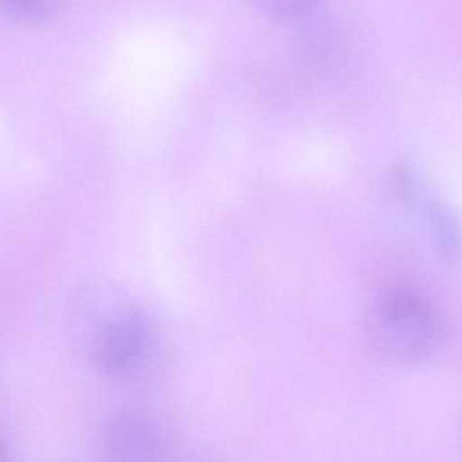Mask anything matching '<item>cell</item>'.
<instances>
[{
	"label": "cell",
	"mask_w": 462,
	"mask_h": 462,
	"mask_svg": "<svg viewBox=\"0 0 462 462\" xmlns=\"http://www.w3.org/2000/svg\"><path fill=\"white\" fill-rule=\"evenodd\" d=\"M366 338L383 360L415 365L431 360L448 339L441 312L422 296L407 290L380 293L366 314Z\"/></svg>",
	"instance_id": "obj_1"
},
{
	"label": "cell",
	"mask_w": 462,
	"mask_h": 462,
	"mask_svg": "<svg viewBox=\"0 0 462 462\" xmlns=\"http://www.w3.org/2000/svg\"><path fill=\"white\" fill-rule=\"evenodd\" d=\"M91 357L106 379L116 384L137 385L153 374L159 347L140 312L118 309L108 311L95 326Z\"/></svg>",
	"instance_id": "obj_2"
},
{
	"label": "cell",
	"mask_w": 462,
	"mask_h": 462,
	"mask_svg": "<svg viewBox=\"0 0 462 462\" xmlns=\"http://www.w3.org/2000/svg\"><path fill=\"white\" fill-rule=\"evenodd\" d=\"M168 450L170 437L164 422L143 407H124L114 412L100 433V462H164Z\"/></svg>",
	"instance_id": "obj_3"
},
{
	"label": "cell",
	"mask_w": 462,
	"mask_h": 462,
	"mask_svg": "<svg viewBox=\"0 0 462 462\" xmlns=\"http://www.w3.org/2000/svg\"><path fill=\"white\" fill-rule=\"evenodd\" d=\"M336 30L325 19H315L303 24L295 41V51L301 64L323 69L336 57Z\"/></svg>",
	"instance_id": "obj_4"
},
{
	"label": "cell",
	"mask_w": 462,
	"mask_h": 462,
	"mask_svg": "<svg viewBox=\"0 0 462 462\" xmlns=\"http://www.w3.org/2000/svg\"><path fill=\"white\" fill-rule=\"evenodd\" d=\"M428 221L437 250L447 260L455 261L462 253V224L460 217L447 203L430 202Z\"/></svg>",
	"instance_id": "obj_5"
},
{
	"label": "cell",
	"mask_w": 462,
	"mask_h": 462,
	"mask_svg": "<svg viewBox=\"0 0 462 462\" xmlns=\"http://www.w3.org/2000/svg\"><path fill=\"white\" fill-rule=\"evenodd\" d=\"M265 18L276 23L306 21L319 7L322 0H252Z\"/></svg>",
	"instance_id": "obj_6"
},
{
	"label": "cell",
	"mask_w": 462,
	"mask_h": 462,
	"mask_svg": "<svg viewBox=\"0 0 462 462\" xmlns=\"http://www.w3.org/2000/svg\"><path fill=\"white\" fill-rule=\"evenodd\" d=\"M65 0H0V5L11 15L41 21L61 11Z\"/></svg>",
	"instance_id": "obj_7"
},
{
	"label": "cell",
	"mask_w": 462,
	"mask_h": 462,
	"mask_svg": "<svg viewBox=\"0 0 462 462\" xmlns=\"http://www.w3.org/2000/svg\"><path fill=\"white\" fill-rule=\"evenodd\" d=\"M390 189L393 197L403 203L414 200L417 195V179L409 165L399 162L391 170Z\"/></svg>",
	"instance_id": "obj_8"
},
{
	"label": "cell",
	"mask_w": 462,
	"mask_h": 462,
	"mask_svg": "<svg viewBox=\"0 0 462 462\" xmlns=\"http://www.w3.org/2000/svg\"><path fill=\"white\" fill-rule=\"evenodd\" d=\"M0 462H11L10 448L2 433H0Z\"/></svg>",
	"instance_id": "obj_9"
}]
</instances>
